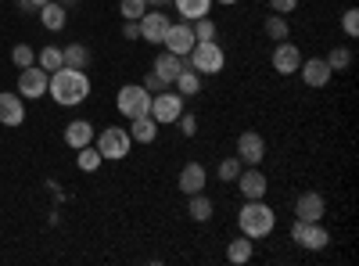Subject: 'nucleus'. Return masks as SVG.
I'll use <instances>...</instances> for the list:
<instances>
[{
  "label": "nucleus",
  "instance_id": "f257e3e1",
  "mask_svg": "<svg viewBox=\"0 0 359 266\" xmlns=\"http://www.w3.org/2000/svg\"><path fill=\"white\" fill-rule=\"evenodd\" d=\"M47 94L62 105V108L83 105V101L90 98V76H86V69H69V65H62L57 72H50Z\"/></svg>",
  "mask_w": 359,
  "mask_h": 266
},
{
  "label": "nucleus",
  "instance_id": "f03ea898",
  "mask_svg": "<svg viewBox=\"0 0 359 266\" xmlns=\"http://www.w3.org/2000/svg\"><path fill=\"white\" fill-rule=\"evenodd\" d=\"M237 227H241L245 238L259 241V238H266V234H273V227H277V213L269 209L262 198H252V201L241 205V213H237Z\"/></svg>",
  "mask_w": 359,
  "mask_h": 266
},
{
  "label": "nucleus",
  "instance_id": "7ed1b4c3",
  "mask_svg": "<svg viewBox=\"0 0 359 266\" xmlns=\"http://www.w3.org/2000/svg\"><path fill=\"white\" fill-rule=\"evenodd\" d=\"M184 62H187V69H194L198 76H219L223 65H226V54H223V47H219L216 40H198Z\"/></svg>",
  "mask_w": 359,
  "mask_h": 266
},
{
  "label": "nucleus",
  "instance_id": "20e7f679",
  "mask_svg": "<svg viewBox=\"0 0 359 266\" xmlns=\"http://www.w3.org/2000/svg\"><path fill=\"white\" fill-rule=\"evenodd\" d=\"M94 147L101 152L104 162H118V159L130 155L133 137H130V130H123V126H104V130L94 137Z\"/></svg>",
  "mask_w": 359,
  "mask_h": 266
},
{
  "label": "nucleus",
  "instance_id": "39448f33",
  "mask_svg": "<svg viewBox=\"0 0 359 266\" xmlns=\"http://www.w3.org/2000/svg\"><path fill=\"white\" fill-rule=\"evenodd\" d=\"M115 108H118V115H126V119L147 115V108H151V91H147L144 83H126V86H118Z\"/></svg>",
  "mask_w": 359,
  "mask_h": 266
},
{
  "label": "nucleus",
  "instance_id": "423d86ee",
  "mask_svg": "<svg viewBox=\"0 0 359 266\" xmlns=\"http://www.w3.org/2000/svg\"><path fill=\"white\" fill-rule=\"evenodd\" d=\"M180 112H184V98H180L176 91H158V94H151V108H147V115L158 123V126H169V123H176L180 119Z\"/></svg>",
  "mask_w": 359,
  "mask_h": 266
},
{
  "label": "nucleus",
  "instance_id": "0eeeda50",
  "mask_svg": "<svg viewBox=\"0 0 359 266\" xmlns=\"http://www.w3.org/2000/svg\"><path fill=\"white\" fill-rule=\"evenodd\" d=\"M291 238L294 245H302L306 252H323L327 241H331V234H327V227L316 220V223H302V220H294L291 223Z\"/></svg>",
  "mask_w": 359,
  "mask_h": 266
},
{
  "label": "nucleus",
  "instance_id": "6e6552de",
  "mask_svg": "<svg viewBox=\"0 0 359 266\" xmlns=\"http://www.w3.org/2000/svg\"><path fill=\"white\" fill-rule=\"evenodd\" d=\"M47 83H50V72L40 69L36 62H33V65H25V69H18V94H22L25 101L47 98Z\"/></svg>",
  "mask_w": 359,
  "mask_h": 266
},
{
  "label": "nucleus",
  "instance_id": "1a4fd4ad",
  "mask_svg": "<svg viewBox=\"0 0 359 266\" xmlns=\"http://www.w3.org/2000/svg\"><path fill=\"white\" fill-rule=\"evenodd\" d=\"M140 40L144 44H155V47H162V40H165V29L172 25L169 22V15L162 11V8H147L144 15H140Z\"/></svg>",
  "mask_w": 359,
  "mask_h": 266
},
{
  "label": "nucleus",
  "instance_id": "9d476101",
  "mask_svg": "<svg viewBox=\"0 0 359 266\" xmlns=\"http://www.w3.org/2000/svg\"><path fill=\"white\" fill-rule=\"evenodd\" d=\"M194 44H198V40H194L191 22H172V25L165 29V40H162V47H165L169 54H180V58H187Z\"/></svg>",
  "mask_w": 359,
  "mask_h": 266
},
{
  "label": "nucleus",
  "instance_id": "9b49d317",
  "mask_svg": "<svg viewBox=\"0 0 359 266\" xmlns=\"http://www.w3.org/2000/svg\"><path fill=\"white\" fill-rule=\"evenodd\" d=\"M237 159H241V166H259V162L266 159V140H262V133L245 130L241 137H237Z\"/></svg>",
  "mask_w": 359,
  "mask_h": 266
},
{
  "label": "nucleus",
  "instance_id": "f8f14e48",
  "mask_svg": "<svg viewBox=\"0 0 359 266\" xmlns=\"http://www.w3.org/2000/svg\"><path fill=\"white\" fill-rule=\"evenodd\" d=\"M323 213H327L323 194H316V191H302V194H298V201H294V220L316 223V220H323Z\"/></svg>",
  "mask_w": 359,
  "mask_h": 266
},
{
  "label": "nucleus",
  "instance_id": "ddd939ff",
  "mask_svg": "<svg viewBox=\"0 0 359 266\" xmlns=\"http://www.w3.org/2000/svg\"><path fill=\"white\" fill-rule=\"evenodd\" d=\"M25 123V98L18 91L0 94V126H22Z\"/></svg>",
  "mask_w": 359,
  "mask_h": 266
},
{
  "label": "nucleus",
  "instance_id": "4468645a",
  "mask_svg": "<svg viewBox=\"0 0 359 266\" xmlns=\"http://www.w3.org/2000/svg\"><path fill=\"white\" fill-rule=\"evenodd\" d=\"M273 69H277V76H294L298 72V65H302V51H298L294 44H287V40H280L277 47H273Z\"/></svg>",
  "mask_w": 359,
  "mask_h": 266
},
{
  "label": "nucleus",
  "instance_id": "2eb2a0df",
  "mask_svg": "<svg viewBox=\"0 0 359 266\" xmlns=\"http://www.w3.org/2000/svg\"><path fill=\"white\" fill-rule=\"evenodd\" d=\"M237 187H241L245 201H252V198H266L269 180L262 176V169H259V166H245L241 173H237Z\"/></svg>",
  "mask_w": 359,
  "mask_h": 266
},
{
  "label": "nucleus",
  "instance_id": "dca6fc26",
  "mask_svg": "<svg viewBox=\"0 0 359 266\" xmlns=\"http://www.w3.org/2000/svg\"><path fill=\"white\" fill-rule=\"evenodd\" d=\"M205 184H208V173H205L201 162H187L184 169H180L176 187L184 191V194H198V191H205Z\"/></svg>",
  "mask_w": 359,
  "mask_h": 266
},
{
  "label": "nucleus",
  "instance_id": "f3484780",
  "mask_svg": "<svg viewBox=\"0 0 359 266\" xmlns=\"http://www.w3.org/2000/svg\"><path fill=\"white\" fill-rule=\"evenodd\" d=\"M184 58H180V54H169V51H162L158 58H155V65H151V72L165 83V86H172V79L180 76V72H184Z\"/></svg>",
  "mask_w": 359,
  "mask_h": 266
},
{
  "label": "nucleus",
  "instance_id": "a211bd4d",
  "mask_svg": "<svg viewBox=\"0 0 359 266\" xmlns=\"http://www.w3.org/2000/svg\"><path fill=\"white\" fill-rule=\"evenodd\" d=\"M298 72H302V79H306V86H313V91H320V86H327L331 83V69H327V62L323 58H309V62H302L298 65Z\"/></svg>",
  "mask_w": 359,
  "mask_h": 266
},
{
  "label": "nucleus",
  "instance_id": "6ab92c4d",
  "mask_svg": "<svg viewBox=\"0 0 359 266\" xmlns=\"http://www.w3.org/2000/svg\"><path fill=\"white\" fill-rule=\"evenodd\" d=\"M65 144L72 147V152H79V147H86V144H94V123L72 119V123L65 126Z\"/></svg>",
  "mask_w": 359,
  "mask_h": 266
},
{
  "label": "nucleus",
  "instance_id": "aec40b11",
  "mask_svg": "<svg viewBox=\"0 0 359 266\" xmlns=\"http://www.w3.org/2000/svg\"><path fill=\"white\" fill-rule=\"evenodd\" d=\"M130 137H133L137 144H155L158 123L151 119V115H137V119H130Z\"/></svg>",
  "mask_w": 359,
  "mask_h": 266
},
{
  "label": "nucleus",
  "instance_id": "412c9836",
  "mask_svg": "<svg viewBox=\"0 0 359 266\" xmlns=\"http://www.w3.org/2000/svg\"><path fill=\"white\" fill-rule=\"evenodd\" d=\"M172 86H176V94L184 98V101H187V98H198V94H201V76H198L194 69L184 65V72L172 79Z\"/></svg>",
  "mask_w": 359,
  "mask_h": 266
},
{
  "label": "nucleus",
  "instance_id": "4be33fe9",
  "mask_svg": "<svg viewBox=\"0 0 359 266\" xmlns=\"http://www.w3.org/2000/svg\"><path fill=\"white\" fill-rule=\"evenodd\" d=\"M187 198H191V201H187V213H191L194 223H208V220H212V209H216V205H212V198H208L205 191L187 194Z\"/></svg>",
  "mask_w": 359,
  "mask_h": 266
},
{
  "label": "nucleus",
  "instance_id": "5701e85b",
  "mask_svg": "<svg viewBox=\"0 0 359 266\" xmlns=\"http://www.w3.org/2000/svg\"><path fill=\"white\" fill-rule=\"evenodd\" d=\"M40 22H43V29H50V33H62L65 22H69V11H65L62 4H54V0H50V4L40 8Z\"/></svg>",
  "mask_w": 359,
  "mask_h": 266
},
{
  "label": "nucleus",
  "instance_id": "b1692460",
  "mask_svg": "<svg viewBox=\"0 0 359 266\" xmlns=\"http://www.w3.org/2000/svg\"><path fill=\"white\" fill-rule=\"evenodd\" d=\"M172 8L180 11L184 22H194V18H205L208 8H212V0H172Z\"/></svg>",
  "mask_w": 359,
  "mask_h": 266
},
{
  "label": "nucleus",
  "instance_id": "393cba45",
  "mask_svg": "<svg viewBox=\"0 0 359 266\" xmlns=\"http://www.w3.org/2000/svg\"><path fill=\"white\" fill-rule=\"evenodd\" d=\"M226 259H230L233 266L248 262V259H252V238H245V234H241V238H233V241L226 245Z\"/></svg>",
  "mask_w": 359,
  "mask_h": 266
},
{
  "label": "nucleus",
  "instance_id": "a878e982",
  "mask_svg": "<svg viewBox=\"0 0 359 266\" xmlns=\"http://www.w3.org/2000/svg\"><path fill=\"white\" fill-rule=\"evenodd\" d=\"M101 152H97V147L94 144H86V147H79V155H76V166L83 169V173H97L101 169Z\"/></svg>",
  "mask_w": 359,
  "mask_h": 266
},
{
  "label": "nucleus",
  "instance_id": "bb28decb",
  "mask_svg": "<svg viewBox=\"0 0 359 266\" xmlns=\"http://www.w3.org/2000/svg\"><path fill=\"white\" fill-rule=\"evenodd\" d=\"M62 54H65L69 69H86L90 65V47H83V44H69V47H62Z\"/></svg>",
  "mask_w": 359,
  "mask_h": 266
},
{
  "label": "nucleus",
  "instance_id": "cd10ccee",
  "mask_svg": "<svg viewBox=\"0 0 359 266\" xmlns=\"http://www.w3.org/2000/svg\"><path fill=\"white\" fill-rule=\"evenodd\" d=\"M36 65L40 69H47V72H57L65 65V54H62V47H43L40 54H36Z\"/></svg>",
  "mask_w": 359,
  "mask_h": 266
},
{
  "label": "nucleus",
  "instance_id": "c85d7f7f",
  "mask_svg": "<svg viewBox=\"0 0 359 266\" xmlns=\"http://www.w3.org/2000/svg\"><path fill=\"white\" fill-rule=\"evenodd\" d=\"M262 29H266V36H269V40H277V44L291 36V29H287V18H284V15H269Z\"/></svg>",
  "mask_w": 359,
  "mask_h": 266
},
{
  "label": "nucleus",
  "instance_id": "c756f323",
  "mask_svg": "<svg viewBox=\"0 0 359 266\" xmlns=\"http://www.w3.org/2000/svg\"><path fill=\"white\" fill-rule=\"evenodd\" d=\"M323 62H327V69H331V72H345L352 65V51L348 47H334L331 54L323 58Z\"/></svg>",
  "mask_w": 359,
  "mask_h": 266
},
{
  "label": "nucleus",
  "instance_id": "7c9ffc66",
  "mask_svg": "<svg viewBox=\"0 0 359 266\" xmlns=\"http://www.w3.org/2000/svg\"><path fill=\"white\" fill-rule=\"evenodd\" d=\"M191 29H194V40H216V22L212 18H194L191 22Z\"/></svg>",
  "mask_w": 359,
  "mask_h": 266
},
{
  "label": "nucleus",
  "instance_id": "2f4dec72",
  "mask_svg": "<svg viewBox=\"0 0 359 266\" xmlns=\"http://www.w3.org/2000/svg\"><path fill=\"white\" fill-rule=\"evenodd\" d=\"M118 11H123L126 22H140V15L147 11V4H144V0H118Z\"/></svg>",
  "mask_w": 359,
  "mask_h": 266
},
{
  "label": "nucleus",
  "instance_id": "473e14b6",
  "mask_svg": "<svg viewBox=\"0 0 359 266\" xmlns=\"http://www.w3.org/2000/svg\"><path fill=\"white\" fill-rule=\"evenodd\" d=\"M11 62H15V69H25V65L36 62V51L29 47V44H18V47L11 51Z\"/></svg>",
  "mask_w": 359,
  "mask_h": 266
},
{
  "label": "nucleus",
  "instance_id": "72a5a7b5",
  "mask_svg": "<svg viewBox=\"0 0 359 266\" xmlns=\"http://www.w3.org/2000/svg\"><path fill=\"white\" fill-rule=\"evenodd\" d=\"M245 166H241V159L237 155H230V159H223L219 162V180H237V173H241Z\"/></svg>",
  "mask_w": 359,
  "mask_h": 266
},
{
  "label": "nucleus",
  "instance_id": "f704fd0d",
  "mask_svg": "<svg viewBox=\"0 0 359 266\" xmlns=\"http://www.w3.org/2000/svg\"><path fill=\"white\" fill-rule=\"evenodd\" d=\"M341 29H345L348 36H359V11H355V8H348V11H345V18H341Z\"/></svg>",
  "mask_w": 359,
  "mask_h": 266
},
{
  "label": "nucleus",
  "instance_id": "c9c22d12",
  "mask_svg": "<svg viewBox=\"0 0 359 266\" xmlns=\"http://www.w3.org/2000/svg\"><path fill=\"white\" fill-rule=\"evenodd\" d=\"M180 133H184V137H194L198 133V119H194V115H187V112H180Z\"/></svg>",
  "mask_w": 359,
  "mask_h": 266
},
{
  "label": "nucleus",
  "instance_id": "e433bc0d",
  "mask_svg": "<svg viewBox=\"0 0 359 266\" xmlns=\"http://www.w3.org/2000/svg\"><path fill=\"white\" fill-rule=\"evenodd\" d=\"M43 4H50V0H15V8H18L22 15H33V11L40 15V8H43Z\"/></svg>",
  "mask_w": 359,
  "mask_h": 266
},
{
  "label": "nucleus",
  "instance_id": "4c0bfd02",
  "mask_svg": "<svg viewBox=\"0 0 359 266\" xmlns=\"http://www.w3.org/2000/svg\"><path fill=\"white\" fill-rule=\"evenodd\" d=\"M298 8V0H269V11L273 15H291Z\"/></svg>",
  "mask_w": 359,
  "mask_h": 266
},
{
  "label": "nucleus",
  "instance_id": "58836bf2",
  "mask_svg": "<svg viewBox=\"0 0 359 266\" xmlns=\"http://www.w3.org/2000/svg\"><path fill=\"white\" fill-rule=\"evenodd\" d=\"M144 86H147V91H151V94H158V91H165V83H162V79H158L155 72H147V76H144Z\"/></svg>",
  "mask_w": 359,
  "mask_h": 266
},
{
  "label": "nucleus",
  "instance_id": "ea45409f",
  "mask_svg": "<svg viewBox=\"0 0 359 266\" xmlns=\"http://www.w3.org/2000/svg\"><path fill=\"white\" fill-rule=\"evenodd\" d=\"M123 36H126V40H140V25H137V22H126V25H123Z\"/></svg>",
  "mask_w": 359,
  "mask_h": 266
},
{
  "label": "nucleus",
  "instance_id": "a19ab883",
  "mask_svg": "<svg viewBox=\"0 0 359 266\" xmlns=\"http://www.w3.org/2000/svg\"><path fill=\"white\" fill-rule=\"evenodd\" d=\"M147 8H165V4H172V0H144Z\"/></svg>",
  "mask_w": 359,
  "mask_h": 266
},
{
  "label": "nucleus",
  "instance_id": "79ce46f5",
  "mask_svg": "<svg viewBox=\"0 0 359 266\" xmlns=\"http://www.w3.org/2000/svg\"><path fill=\"white\" fill-rule=\"evenodd\" d=\"M219 4H237V0H219Z\"/></svg>",
  "mask_w": 359,
  "mask_h": 266
}]
</instances>
